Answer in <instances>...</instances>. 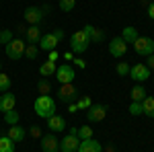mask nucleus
I'll return each mask as SVG.
<instances>
[{
    "label": "nucleus",
    "mask_w": 154,
    "mask_h": 152,
    "mask_svg": "<svg viewBox=\"0 0 154 152\" xmlns=\"http://www.w3.org/2000/svg\"><path fill=\"white\" fill-rule=\"evenodd\" d=\"M37 54H39V47H37L35 43H27L23 58H27V60H35V58H37Z\"/></svg>",
    "instance_id": "nucleus-27"
},
{
    "label": "nucleus",
    "mask_w": 154,
    "mask_h": 152,
    "mask_svg": "<svg viewBox=\"0 0 154 152\" xmlns=\"http://www.w3.org/2000/svg\"><path fill=\"white\" fill-rule=\"evenodd\" d=\"M0 72H2V62H0Z\"/></svg>",
    "instance_id": "nucleus-45"
},
{
    "label": "nucleus",
    "mask_w": 154,
    "mask_h": 152,
    "mask_svg": "<svg viewBox=\"0 0 154 152\" xmlns=\"http://www.w3.org/2000/svg\"><path fill=\"white\" fill-rule=\"evenodd\" d=\"M76 152H103V146H101V142H97L95 138H88V140H80Z\"/></svg>",
    "instance_id": "nucleus-14"
},
{
    "label": "nucleus",
    "mask_w": 154,
    "mask_h": 152,
    "mask_svg": "<svg viewBox=\"0 0 154 152\" xmlns=\"http://www.w3.org/2000/svg\"><path fill=\"white\" fill-rule=\"evenodd\" d=\"M19 119H21V115H19V111H17V109H11V111H6V113H4V123H6V126H17V123H19Z\"/></svg>",
    "instance_id": "nucleus-25"
},
{
    "label": "nucleus",
    "mask_w": 154,
    "mask_h": 152,
    "mask_svg": "<svg viewBox=\"0 0 154 152\" xmlns=\"http://www.w3.org/2000/svg\"><path fill=\"white\" fill-rule=\"evenodd\" d=\"M130 97H131V101H138V103H142L144 99L148 97V93H146V88H144L142 84H136V86L131 88Z\"/></svg>",
    "instance_id": "nucleus-22"
},
{
    "label": "nucleus",
    "mask_w": 154,
    "mask_h": 152,
    "mask_svg": "<svg viewBox=\"0 0 154 152\" xmlns=\"http://www.w3.org/2000/svg\"><path fill=\"white\" fill-rule=\"evenodd\" d=\"M91 45V37L86 35V31L80 29V31H74L70 37V51L72 54H84Z\"/></svg>",
    "instance_id": "nucleus-2"
},
{
    "label": "nucleus",
    "mask_w": 154,
    "mask_h": 152,
    "mask_svg": "<svg viewBox=\"0 0 154 152\" xmlns=\"http://www.w3.org/2000/svg\"><path fill=\"white\" fill-rule=\"evenodd\" d=\"M148 17H150V19L154 21V0L150 2V4H148Z\"/></svg>",
    "instance_id": "nucleus-38"
},
{
    "label": "nucleus",
    "mask_w": 154,
    "mask_h": 152,
    "mask_svg": "<svg viewBox=\"0 0 154 152\" xmlns=\"http://www.w3.org/2000/svg\"><path fill=\"white\" fill-rule=\"evenodd\" d=\"M125 51H128V43H125L121 37H113V39L109 41V54H111L113 58H123Z\"/></svg>",
    "instance_id": "nucleus-10"
},
{
    "label": "nucleus",
    "mask_w": 154,
    "mask_h": 152,
    "mask_svg": "<svg viewBox=\"0 0 154 152\" xmlns=\"http://www.w3.org/2000/svg\"><path fill=\"white\" fill-rule=\"evenodd\" d=\"M48 128L49 132H64L66 129V119L62 115H51L48 117Z\"/></svg>",
    "instance_id": "nucleus-16"
},
{
    "label": "nucleus",
    "mask_w": 154,
    "mask_h": 152,
    "mask_svg": "<svg viewBox=\"0 0 154 152\" xmlns=\"http://www.w3.org/2000/svg\"><path fill=\"white\" fill-rule=\"evenodd\" d=\"M74 64H76L78 68H82V70H84V68H86V62H84L82 58H74Z\"/></svg>",
    "instance_id": "nucleus-36"
},
{
    "label": "nucleus",
    "mask_w": 154,
    "mask_h": 152,
    "mask_svg": "<svg viewBox=\"0 0 154 152\" xmlns=\"http://www.w3.org/2000/svg\"><path fill=\"white\" fill-rule=\"evenodd\" d=\"M6 136H8L12 142H23L25 136H27V132L17 123V126H8V134H6Z\"/></svg>",
    "instance_id": "nucleus-19"
},
{
    "label": "nucleus",
    "mask_w": 154,
    "mask_h": 152,
    "mask_svg": "<svg viewBox=\"0 0 154 152\" xmlns=\"http://www.w3.org/2000/svg\"><path fill=\"white\" fill-rule=\"evenodd\" d=\"M107 152H115V146H113V144H109V146H107Z\"/></svg>",
    "instance_id": "nucleus-44"
},
{
    "label": "nucleus",
    "mask_w": 154,
    "mask_h": 152,
    "mask_svg": "<svg viewBox=\"0 0 154 152\" xmlns=\"http://www.w3.org/2000/svg\"><path fill=\"white\" fill-rule=\"evenodd\" d=\"M91 105H93L91 97H78V101H76V107H78V109H88Z\"/></svg>",
    "instance_id": "nucleus-33"
},
{
    "label": "nucleus",
    "mask_w": 154,
    "mask_h": 152,
    "mask_svg": "<svg viewBox=\"0 0 154 152\" xmlns=\"http://www.w3.org/2000/svg\"><path fill=\"white\" fill-rule=\"evenodd\" d=\"M54 76L58 78L60 84H70V82H74V78H76V72H74V68H72L70 64L66 62V64L58 66V70H56V74H54Z\"/></svg>",
    "instance_id": "nucleus-6"
},
{
    "label": "nucleus",
    "mask_w": 154,
    "mask_h": 152,
    "mask_svg": "<svg viewBox=\"0 0 154 152\" xmlns=\"http://www.w3.org/2000/svg\"><path fill=\"white\" fill-rule=\"evenodd\" d=\"M78 140H88V138H93V128L91 126H82V128H78Z\"/></svg>",
    "instance_id": "nucleus-28"
},
{
    "label": "nucleus",
    "mask_w": 154,
    "mask_h": 152,
    "mask_svg": "<svg viewBox=\"0 0 154 152\" xmlns=\"http://www.w3.org/2000/svg\"><path fill=\"white\" fill-rule=\"evenodd\" d=\"M130 64H128V62H119L117 66H115V72H117L119 76H130Z\"/></svg>",
    "instance_id": "nucleus-30"
},
{
    "label": "nucleus",
    "mask_w": 154,
    "mask_h": 152,
    "mask_svg": "<svg viewBox=\"0 0 154 152\" xmlns=\"http://www.w3.org/2000/svg\"><path fill=\"white\" fill-rule=\"evenodd\" d=\"M58 58H60V54L56 51V49H51V51H49V60H51V62H56Z\"/></svg>",
    "instance_id": "nucleus-39"
},
{
    "label": "nucleus",
    "mask_w": 154,
    "mask_h": 152,
    "mask_svg": "<svg viewBox=\"0 0 154 152\" xmlns=\"http://www.w3.org/2000/svg\"><path fill=\"white\" fill-rule=\"evenodd\" d=\"M11 88V76H6L4 72H0V93H6Z\"/></svg>",
    "instance_id": "nucleus-29"
},
{
    "label": "nucleus",
    "mask_w": 154,
    "mask_h": 152,
    "mask_svg": "<svg viewBox=\"0 0 154 152\" xmlns=\"http://www.w3.org/2000/svg\"><path fill=\"white\" fill-rule=\"evenodd\" d=\"M68 111H70V113H76V111H78L76 103H68Z\"/></svg>",
    "instance_id": "nucleus-43"
},
{
    "label": "nucleus",
    "mask_w": 154,
    "mask_h": 152,
    "mask_svg": "<svg viewBox=\"0 0 154 152\" xmlns=\"http://www.w3.org/2000/svg\"><path fill=\"white\" fill-rule=\"evenodd\" d=\"M56 70H58V66H56V62H51V60L43 62V64L39 66V74H41L43 78H48V76H54V74H56Z\"/></svg>",
    "instance_id": "nucleus-20"
},
{
    "label": "nucleus",
    "mask_w": 154,
    "mask_h": 152,
    "mask_svg": "<svg viewBox=\"0 0 154 152\" xmlns=\"http://www.w3.org/2000/svg\"><path fill=\"white\" fill-rule=\"evenodd\" d=\"M134 49H136L138 56L148 58V56L154 54V39H150V37H138V39L134 41Z\"/></svg>",
    "instance_id": "nucleus-5"
},
{
    "label": "nucleus",
    "mask_w": 154,
    "mask_h": 152,
    "mask_svg": "<svg viewBox=\"0 0 154 152\" xmlns=\"http://www.w3.org/2000/svg\"><path fill=\"white\" fill-rule=\"evenodd\" d=\"M82 29L86 31V35L91 37V43L103 41V39H105V31H103V29H97V27H93V25H84Z\"/></svg>",
    "instance_id": "nucleus-17"
},
{
    "label": "nucleus",
    "mask_w": 154,
    "mask_h": 152,
    "mask_svg": "<svg viewBox=\"0 0 154 152\" xmlns=\"http://www.w3.org/2000/svg\"><path fill=\"white\" fill-rule=\"evenodd\" d=\"M60 43V39L56 37V33L54 31H49V33H45V35H41V39H39V49H45V51H51V49H56Z\"/></svg>",
    "instance_id": "nucleus-13"
},
{
    "label": "nucleus",
    "mask_w": 154,
    "mask_h": 152,
    "mask_svg": "<svg viewBox=\"0 0 154 152\" xmlns=\"http://www.w3.org/2000/svg\"><path fill=\"white\" fill-rule=\"evenodd\" d=\"M41 150L43 152H58L60 150V140L54 136V132L41 136Z\"/></svg>",
    "instance_id": "nucleus-12"
},
{
    "label": "nucleus",
    "mask_w": 154,
    "mask_h": 152,
    "mask_svg": "<svg viewBox=\"0 0 154 152\" xmlns=\"http://www.w3.org/2000/svg\"><path fill=\"white\" fill-rule=\"evenodd\" d=\"M130 113H131V115H142V103H138V101H131Z\"/></svg>",
    "instance_id": "nucleus-34"
},
{
    "label": "nucleus",
    "mask_w": 154,
    "mask_h": 152,
    "mask_svg": "<svg viewBox=\"0 0 154 152\" xmlns=\"http://www.w3.org/2000/svg\"><path fill=\"white\" fill-rule=\"evenodd\" d=\"M78 88L74 86V84H62L58 91V99L60 101H64V103H74V101H78Z\"/></svg>",
    "instance_id": "nucleus-7"
},
{
    "label": "nucleus",
    "mask_w": 154,
    "mask_h": 152,
    "mask_svg": "<svg viewBox=\"0 0 154 152\" xmlns=\"http://www.w3.org/2000/svg\"><path fill=\"white\" fill-rule=\"evenodd\" d=\"M48 12H49V6H29V8H25L23 17L29 25H39Z\"/></svg>",
    "instance_id": "nucleus-3"
},
{
    "label": "nucleus",
    "mask_w": 154,
    "mask_h": 152,
    "mask_svg": "<svg viewBox=\"0 0 154 152\" xmlns=\"http://www.w3.org/2000/svg\"><path fill=\"white\" fill-rule=\"evenodd\" d=\"M12 39H14V37H12L11 29H2V31H0V43H4V45H6V43H11Z\"/></svg>",
    "instance_id": "nucleus-32"
},
{
    "label": "nucleus",
    "mask_w": 154,
    "mask_h": 152,
    "mask_svg": "<svg viewBox=\"0 0 154 152\" xmlns=\"http://www.w3.org/2000/svg\"><path fill=\"white\" fill-rule=\"evenodd\" d=\"M14 105H17V97H14L12 93L6 91V93L0 97V111H2V113H6V111L14 109Z\"/></svg>",
    "instance_id": "nucleus-15"
},
{
    "label": "nucleus",
    "mask_w": 154,
    "mask_h": 152,
    "mask_svg": "<svg viewBox=\"0 0 154 152\" xmlns=\"http://www.w3.org/2000/svg\"><path fill=\"white\" fill-rule=\"evenodd\" d=\"M54 33H56V37H58L60 41L64 39V31H62V29H54Z\"/></svg>",
    "instance_id": "nucleus-41"
},
{
    "label": "nucleus",
    "mask_w": 154,
    "mask_h": 152,
    "mask_svg": "<svg viewBox=\"0 0 154 152\" xmlns=\"http://www.w3.org/2000/svg\"><path fill=\"white\" fill-rule=\"evenodd\" d=\"M33 109H35V113L39 117H43V119H48V117L56 115V101L49 97V95H39L35 99V105H33Z\"/></svg>",
    "instance_id": "nucleus-1"
},
{
    "label": "nucleus",
    "mask_w": 154,
    "mask_h": 152,
    "mask_svg": "<svg viewBox=\"0 0 154 152\" xmlns=\"http://www.w3.org/2000/svg\"><path fill=\"white\" fill-rule=\"evenodd\" d=\"M29 136L41 140V128H39V126H31V128H29Z\"/></svg>",
    "instance_id": "nucleus-35"
},
{
    "label": "nucleus",
    "mask_w": 154,
    "mask_h": 152,
    "mask_svg": "<svg viewBox=\"0 0 154 152\" xmlns=\"http://www.w3.org/2000/svg\"><path fill=\"white\" fill-rule=\"evenodd\" d=\"M37 93L39 95H49L51 93V82H49V78H39L37 80Z\"/></svg>",
    "instance_id": "nucleus-24"
},
{
    "label": "nucleus",
    "mask_w": 154,
    "mask_h": 152,
    "mask_svg": "<svg viewBox=\"0 0 154 152\" xmlns=\"http://www.w3.org/2000/svg\"><path fill=\"white\" fill-rule=\"evenodd\" d=\"M150 72H152V70H150L146 64L140 62V64H134V66L130 68V76L136 82H146L148 78H150Z\"/></svg>",
    "instance_id": "nucleus-9"
},
{
    "label": "nucleus",
    "mask_w": 154,
    "mask_h": 152,
    "mask_svg": "<svg viewBox=\"0 0 154 152\" xmlns=\"http://www.w3.org/2000/svg\"><path fill=\"white\" fill-rule=\"evenodd\" d=\"M146 66H148L150 70H154V54H152V56H148V64H146Z\"/></svg>",
    "instance_id": "nucleus-40"
},
{
    "label": "nucleus",
    "mask_w": 154,
    "mask_h": 152,
    "mask_svg": "<svg viewBox=\"0 0 154 152\" xmlns=\"http://www.w3.org/2000/svg\"><path fill=\"white\" fill-rule=\"evenodd\" d=\"M62 58L68 62V60H74V54H72V51H64V56H62Z\"/></svg>",
    "instance_id": "nucleus-42"
},
{
    "label": "nucleus",
    "mask_w": 154,
    "mask_h": 152,
    "mask_svg": "<svg viewBox=\"0 0 154 152\" xmlns=\"http://www.w3.org/2000/svg\"><path fill=\"white\" fill-rule=\"evenodd\" d=\"M74 6H76V0H60V11L70 12L74 11Z\"/></svg>",
    "instance_id": "nucleus-31"
},
{
    "label": "nucleus",
    "mask_w": 154,
    "mask_h": 152,
    "mask_svg": "<svg viewBox=\"0 0 154 152\" xmlns=\"http://www.w3.org/2000/svg\"><path fill=\"white\" fill-rule=\"evenodd\" d=\"M119 37H121L125 43H134L140 35H138V29H136V27H123V33Z\"/></svg>",
    "instance_id": "nucleus-21"
},
{
    "label": "nucleus",
    "mask_w": 154,
    "mask_h": 152,
    "mask_svg": "<svg viewBox=\"0 0 154 152\" xmlns=\"http://www.w3.org/2000/svg\"><path fill=\"white\" fill-rule=\"evenodd\" d=\"M78 144H80L78 136L72 134V132H68V136H66L64 140H60V152H76L78 150Z\"/></svg>",
    "instance_id": "nucleus-11"
},
{
    "label": "nucleus",
    "mask_w": 154,
    "mask_h": 152,
    "mask_svg": "<svg viewBox=\"0 0 154 152\" xmlns=\"http://www.w3.org/2000/svg\"><path fill=\"white\" fill-rule=\"evenodd\" d=\"M0 152H14V142L8 136H0Z\"/></svg>",
    "instance_id": "nucleus-26"
},
{
    "label": "nucleus",
    "mask_w": 154,
    "mask_h": 152,
    "mask_svg": "<svg viewBox=\"0 0 154 152\" xmlns=\"http://www.w3.org/2000/svg\"><path fill=\"white\" fill-rule=\"evenodd\" d=\"M107 109H109L107 105H95L93 103V105L86 109V119L91 123H99V121H103L107 117Z\"/></svg>",
    "instance_id": "nucleus-8"
},
{
    "label": "nucleus",
    "mask_w": 154,
    "mask_h": 152,
    "mask_svg": "<svg viewBox=\"0 0 154 152\" xmlns=\"http://www.w3.org/2000/svg\"><path fill=\"white\" fill-rule=\"evenodd\" d=\"M25 47H27V41L21 39V37H17V39H12L11 43H6V56L11 60H21L25 56Z\"/></svg>",
    "instance_id": "nucleus-4"
},
{
    "label": "nucleus",
    "mask_w": 154,
    "mask_h": 152,
    "mask_svg": "<svg viewBox=\"0 0 154 152\" xmlns=\"http://www.w3.org/2000/svg\"><path fill=\"white\" fill-rule=\"evenodd\" d=\"M39 39H41V29H39L37 25H31V27H27L25 41H27V43H39Z\"/></svg>",
    "instance_id": "nucleus-18"
},
{
    "label": "nucleus",
    "mask_w": 154,
    "mask_h": 152,
    "mask_svg": "<svg viewBox=\"0 0 154 152\" xmlns=\"http://www.w3.org/2000/svg\"><path fill=\"white\" fill-rule=\"evenodd\" d=\"M142 115L154 119V97H146L142 101Z\"/></svg>",
    "instance_id": "nucleus-23"
},
{
    "label": "nucleus",
    "mask_w": 154,
    "mask_h": 152,
    "mask_svg": "<svg viewBox=\"0 0 154 152\" xmlns=\"http://www.w3.org/2000/svg\"><path fill=\"white\" fill-rule=\"evenodd\" d=\"M27 33V27L25 25H17V35H25Z\"/></svg>",
    "instance_id": "nucleus-37"
}]
</instances>
